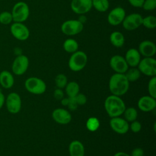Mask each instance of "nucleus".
Returning <instances> with one entry per match:
<instances>
[{
	"mask_svg": "<svg viewBox=\"0 0 156 156\" xmlns=\"http://www.w3.org/2000/svg\"><path fill=\"white\" fill-rule=\"evenodd\" d=\"M65 88V91L69 98H74L79 92V85L75 81L68 82Z\"/></svg>",
	"mask_w": 156,
	"mask_h": 156,
	"instance_id": "24",
	"label": "nucleus"
},
{
	"mask_svg": "<svg viewBox=\"0 0 156 156\" xmlns=\"http://www.w3.org/2000/svg\"><path fill=\"white\" fill-rule=\"evenodd\" d=\"M142 25L149 29H154L156 27V18L153 15H149L143 18Z\"/></svg>",
	"mask_w": 156,
	"mask_h": 156,
	"instance_id": "29",
	"label": "nucleus"
},
{
	"mask_svg": "<svg viewBox=\"0 0 156 156\" xmlns=\"http://www.w3.org/2000/svg\"><path fill=\"white\" fill-rule=\"evenodd\" d=\"M67 106H68V108L71 111H74L77 108L78 104L76 102L75 97L69 98V101H68V104Z\"/></svg>",
	"mask_w": 156,
	"mask_h": 156,
	"instance_id": "36",
	"label": "nucleus"
},
{
	"mask_svg": "<svg viewBox=\"0 0 156 156\" xmlns=\"http://www.w3.org/2000/svg\"><path fill=\"white\" fill-rule=\"evenodd\" d=\"M141 7L146 11L154 10L156 8V0H144Z\"/></svg>",
	"mask_w": 156,
	"mask_h": 156,
	"instance_id": "33",
	"label": "nucleus"
},
{
	"mask_svg": "<svg viewBox=\"0 0 156 156\" xmlns=\"http://www.w3.org/2000/svg\"><path fill=\"white\" fill-rule=\"evenodd\" d=\"M104 107L106 112L111 118L120 116L126 108L124 102L120 96L113 94L105 99Z\"/></svg>",
	"mask_w": 156,
	"mask_h": 156,
	"instance_id": "2",
	"label": "nucleus"
},
{
	"mask_svg": "<svg viewBox=\"0 0 156 156\" xmlns=\"http://www.w3.org/2000/svg\"><path fill=\"white\" fill-rule=\"evenodd\" d=\"M88 62L87 54L82 51H77L73 53L68 61L69 69L74 72H77L83 69Z\"/></svg>",
	"mask_w": 156,
	"mask_h": 156,
	"instance_id": "3",
	"label": "nucleus"
},
{
	"mask_svg": "<svg viewBox=\"0 0 156 156\" xmlns=\"http://www.w3.org/2000/svg\"><path fill=\"white\" fill-rule=\"evenodd\" d=\"M55 83L58 88H64L68 83L67 77L63 74H58L55 78Z\"/></svg>",
	"mask_w": 156,
	"mask_h": 156,
	"instance_id": "30",
	"label": "nucleus"
},
{
	"mask_svg": "<svg viewBox=\"0 0 156 156\" xmlns=\"http://www.w3.org/2000/svg\"><path fill=\"white\" fill-rule=\"evenodd\" d=\"M143 17L138 13H132L126 15L122 24L123 27L129 31L133 30L142 25Z\"/></svg>",
	"mask_w": 156,
	"mask_h": 156,
	"instance_id": "11",
	"label": "nucleus"
},
{
	"mask_svg": "<svg viewBox=\"0 0 156 156\" xmlns=\"http://www.w3.org/2000/svg\"><path fill=\"white\" fill-rule=\"evenodd\" d=\"M100 122L99 119L96 117L89 118L86 122V127L90 132H95L99 127Z\"/></svg>",
	"mask_w": 156,
	"mask_h": 156,
	"instance_id": "28",
	"label": "nucleus"
},
{
	"mask_svg": "<svg viewBox=\"0 0 156 156\" xmlns=\"http://www.w3.org/2000/svg\"><path fill=\"white\" fill-rule=\"evenodd\" d=\"M110 66L116 73L124 74L129 68L124 57L119 55H115L110 58Z\"/></svg>",
	"mask_w": 156,
	"mask_h": 156,
	"instance_id": "13",
	"label": "nucleus"
},
{
	"mask_svg": "<svg viewBox=\"0 0 156 156\" xmlns=\"http://www.w3.org/2000/svg\"><path fill=\"white\" fill-rule=\"evenodd\" d=\"M53 119L60 124H67L71 121V113L66 109L58 108L55 109L52 113Z\"/></svg>",
	"mask_w": 156,
	"mask_h": 156,
	"instance_id": "16",
	"label": "nucleus"
},
{
	"mask_svg": "<svg viewBox=\"0 0 156 156\" xmlns=\"http://www.w3.org/2000/svg\"><path fill=\"white\" fill-rule=\"evenodd\" d=\"M68 149L70 156H84V146L80 141L74 140L71 142Z\"/></svg>",
	"mask_w": 156,
	"mask_h": 156,
	"instance_id": "21",
	"label": "nucleus"
},
{
	"mask_svg": "<svg viewBox=\"0 0 156 156\" xmlns=\"http://www.w3.org/2000/svg\"><path fill=\"white\" fill-rule=\"evenodd\" d=\"M14 82V77L10 71L3 70L0 73V85L2 88H10L13 86Z\"/></svg>",
	"mask_w": 156,
	"mask_h": 156,
	"instance_id": "20",
	"label": "nucleus"
},
{
	"mask_svg": "<svg viewBox=\"0 0 156 156\" xmlns=\"http://www.w3.org/2000/svg\"><path fill=\"white\" fill-rule=\"evenodd\" d=\"M138 108L144 112L152 111L156 107L155 98L151 96H143L138 101Z\"/></svg>",
	"mask_w": 156,
	"mask_h": 156,
	"instance_id": "17",
	"label": "nucleus"
},
{
	"mask_svg": "<svg viewBox=\"0 0 156 156\" xmlns=\"http://www.w3.org/2000/svg\"><path fill=\"white\" fill-rule=\"evenodd\" d=\"M113 156H130V155L124 152H118Z\"/></svg>",
	"mask_w": 156,
	"mask_h": 156,
	"instance_id": "42",
	"label": "nucleus"
},
{
	"mask_svg": "<svg viewBox=\"0 0 156 156\" xmlns=\"http://www.w3.org/2000/svg\"><path fill=\"white\" fill-rule=\"evenodd\" d=\"M10 30L12 36L20 41L27 40L30 35L28 27L23 23L14 22L11 24Z\"/></svg>",
	"mask_w": 156,
	"mask_h": 156,
	"instance_id": "10",
	"label": "nucleus"
},
{
	"mask_svg": "<svg viewBox=\"0 0 156 156\" xmlns=\"http://www.w3.org/2000/svg\"><path fill=\"white\" fill-rule=\"evenodd\" d=\"M144 0H128L129 4L134 7H137L140 8L142 7L143 3Z\"/></svg>",
	"mask_w": 156,
	"mask_h": 156,
	"instance_id": "39",
	"label": "nucleus"
},
{
	"mask_svg": "<svg viewBox=\"0 0 156 156\" xmlns=\"http://www.w3.org/2000/svg\"><path fill=\"white\" fill-rule=\"evenodd\" d=\"M110 126L114 132L119 134H125L129 130L128 122L120 116L112 118L110 121Z\"/></svg>",
	"mask_w": 156,
	"mask_h": 156,
	"instance_id": "14",
	"label": "nucleus"
},
{
	"mask_svg": "<svg viewBox=\"0 0 156 156\" xmlns=\"http://www.w3.org/2000/svg\"><path fill=\"white\" fill-rule=\"evenodd\" d=\"M5 96L4 93L0 90V110L2 108L4 104H5Z\"/></svg>",
	"mask_w": 156,
	"mask_h": 156,
	"instance_id": "40",
	"label": "nucleus"
},
{
	"mask_svg": "<svg viewBox=\"0 0 156 156\" xmlns=\"http://www.w3.org/2000/svg\"><path fill=\"white\" fill-rule=\"evenodd\" d=\"M83 29V24L78 20H69L63 22L61 26V30L66 35H76L80 33Z\"/></svg>",
	"mask_w": 156,
	"mask_h": 156,
	"instance_id": "6",
	"label": "nucleus"
},
{
	"mask_svg": "<svg viewBox=\"0 0 156 156\" xmlns=\"http://www.w3.org/2000/svg\"><path fill=\"white\" fill-rule=\"evenodd\" d=\"M7 110L12 114L18 113L21 108L22 101L19 94L16 92L10 93L5 100Z\"/></svg>",
	"mask_w": 156,
	"mask_h": 156,
	"instance_id": "8",
	"label": "nucleus"
},
{
	"mask_svg": "<svg viewBox=\"0 0 156 156\" xmlns=\"http://www.w3.org/2000/svg\"><path fill=\"white\" fill-rule=\"evenodd\" d=\"M24 87L27 91L34 94H41L46 90V85L44 80L37 77L27 78L25 80Z\"/></svg>",
	"mask_w": 156,
	"mask_h": 156,
	"instance_id": "5",
	"label": "nucleus"
},
{
	"mask_svg": "<svg viewBox=\"0 0 156 156\" xmlns=\"http://www.w3.org/2000/svg\"><path fill=\"white\" fill-rule=\"evenodd\" d=\"M156 77L155 76L151 77L148 82L147 89L149 96L156 98Z\"/></svg>",
	"mask_w": 156,
	"mask_h": 156,
	"instance_id": "32",
	"label": "nucleus"
},
{
	"mask_svg": "<svg viewBox=\"0 0 156 156\" xmlns=\"http://www.w3.org/2000/svg\"><path fill=\"white\" fill-rule=\"evenodd\" d=\"M127 79L129 82H133L136 81L141 76V73L136 67H131L124 73Z\"/></svg>",
	"mask_w": 156,
	"mask_h": 156,
	"instance_id": "25",
	"label": "nucleus"
},
{
	"mask_svg": "<svg viewBox=\"0 0 156 156\" xmlns=\"http://www.w3.org/2000/svg\"><path fill=\"white\" fill-rule=\"evenodd\" d=\"M86 17L83 15H81V16L79 17V21L80 22V23H82L83 24V23L85 22V21H86Z\"/></svg>",
	"mask_w": 156,
	"mask_h": 156,
	"instance_id": "43",
	"label": "nucleus"
},
{
	"mask_svg": "<svg viewBox=\"0 0 156 156\" xmlns=\"http://www.w3.org/2000/svg\"><path fill=\"white\" fill-rule=\"evenodd\" d=\"M92 7H93L97 11L100 12H105L109 8L108 0H91Z\"/></svg>",
	"mask_w": 156,
	"mask_h": 156,
	"instance_id": "26",
	"label": "nucleus"
},
{
	"mask_svg": "<svg viewBox=\"0 0 156 156\" xmlns=\"http://www.w3.org/2000/svg\"><path fill=\"white\" fill-rule=\"evenodd\" d=\"M126 16L125 10L121 7L113 9L108 14L107 21L112 26H118L122 23Z\"/></svg>",
	"mask_w": 156,
	"mask_h": 156,
	"instance_id": "15",
	"label": "nucleus"
},
{
	"mask_svg": "<svg viewBox=\"0 0 156 156\" xmlns=\"http://www.w3.org/2000/svg\"><path fill=\"white\" fill-rule=\"evenodd\" d=\"M138 51L144 57H152L156 52V46L150 40H144L140 43Z\"/></svg>",
	"mask_w": 156,
	"mask_h": 156,
	"instance_id": "18",
	"label": "nucleus"
},
{
	"mask_svg": "<svg viewBox=\"0 0 156 156\" xmlns=\"http://www.w3.org/2000/svg\"><path fill=\"white\" fill-rule=\"evenodd\" d=\"M129 129L134 133L139 132L141 129V124L140 122L135 120L131 122V124L129 125Z\"/></svg>",
	"mask_w": 156,
	"mask_h": 156,
	"instance_id": "34",
	"label": "nucleus"
},
{
	"mask_svg": "<svg viewBox=\"0 0 156 156\" xmlns=\"http://www.w3.org/2000/svg\"><path fill=\"white\" fill-rule=\"evenodd\" d=\"M138 69L141 73L149 77L156 75V60L153 57H144L141 59Z\"/></svg>",
	"mask_w": 156,
	"mask_h": 156,
	"instance_id": "7",
	"label": "nucleus"
},
{
	"mask_svg": "<svg viewBox=\"0 0 156 156\" xmlns=\"http://www.w3.org/2000/svg\"><path fill=\"white\" fill-rule=\"evenodd\" d=\"M29 13V7L25 2L20 1L16 2L13 6L11 12L13 21L18 23L24 22L28 18Z\"/></svg>",
	"mask_w": 156,
	"mask_h": 156,
	"instance_id": "4",
	"label": "nucleus"
},
{
	"mask_svg": "<svg viewBox=\"0 0 156 156\" xmlns=\"http://www.w3.org/2000/svg\"><path fill=\"white\" fill-rule=\"evenodd\" d=\"M124 58L129 66L136 67L141 60V54L138 49L130 48L127 51Z\"/></svg>",
	"mask_w": 156,
	"mask_h": 156,
	"instance_id": "19",
	"label": "nucleus"
},
{
	"mask_svg": "<svg viewBox=\"0 0 156 156\" xmlns=\"http://www.w3.org/2000/svg\"><path fill=\"white\" fill-rule=\"evenodd\" d=\"M63 48L66 52L73 54L78 51L79 44L74 39L68 38L63 42Z\"/></svg>",
	"mask_w": 156,
	"mask_h": 156,
	"instance_id": "23",
	"label": "nucleus"
},
{
	"mask_svg": "<svg viewBox=\"0 0 156 156\" xmlns=\"http://www.w3.org/2000/svg\"><path fill=\"white\" fill-rule=\"evenodd\" d=\"M75 98H76V102H77L78 105H83L87 103V98L84 94L79 93L76 96Z\"/></svg>",
	"mask_w": 156,
	"mask_h": 156,
	"instance_id": "35",
	"label": "nucleus"
},
{
	"mask_svg": "<svg viewBox=\"0 0 156 156\" xmlns=\"http://www.w3.org/2000/svg\"><path fill=\"white\" fill-rule=\"evenodd\" d=\"M29 60L27 56L20 54L15 57L12 65V71L16 76H21L24 74L28 69Z\"/></svg>",
	"mask_w": 156,
	"mask_h": 156,
	"instance_id": "9",
	"label": "nucleus"
},
{
	"mask_svg": "<svg viewBox=\"0 0 156 156\" xmlns=\"http://www.w3.org/2000/svg\"><path fill=\"white\" fill-rule=\"evenodd\" d=\"M54 97L56 100H61L63 98H64V93L62 89L57 88L54 91Z\"/></svg>",
	"mask_w": 156,
	"mask_h": 156,
	"instance_id": "37",
	"label": "nucleus"
},
{
	"mask_svg": "<svg viewBox=\"0 0 156 156\" xmlns=\"http://www.w3.org/2000/svg\"><path fill=\"white\" fill-rule=\"evenodd\" d=\"M124 119L127 122H132L135 120H136L138 117V112L135 108L134 107H128L126 108L124 112Z\"/></svg>",
	"mask_w": 156,
	"mask_h": 156,
	"instance_id": "27",
	"label": "nucleus"
},
{
	"mask_svg": "<svg viewBox=\"0 0 156 156\" xmlns=\"http://www.w3.org/2000/svg\"><path fill=\"white\" fill-rule=\"evenodd\" d=\"M144 155V151L141 147H136L134 148L130 154V156H143Z\"/></svg>",
	"mask_w": 156,
	"mask_h": 156,
	"instance_id": "38",
	"label": "nucleus"
},
{
	"mask_svg": "<svg viewBox=\"0 0 156 156\" xmlns=\"http://www.w3.org/2000/svg\"><path fill=\"white\" fill-rule=\"evenodd\" d=\"M71 9L73 12L78 15H84L88 12L92 7L91 0H72Z\"/></svg>",
	"mask_w": 156,
	"mask_h": 156,
	"instance_id": "12",
	"label": "nucleus"
},
{
	"mask_svg": "<svg viewBox=\"0 0 156 156\" xmlns=\"http://www.w3.org/2000/svg\"><path fill=\"white\" fill-rule=\"evenodd\" d=\"M129 83L124 74L115 73L110 78L109 90L112 94L121 96L127 92Z\"/></svg>",
	"mask_w": 156,
	"mask_h": 156,
	"instance_id": "1",
	"label": "nucleus"
},
{
	"mask_svg": "<svg viewBox=\"0 0 156 156\" xmlns=\"http://www.w3.org/2000/svg\"><path fill=\"white\" fill-rule=\"evenodd\" d=\"M13 21L12 15L11 12L4 11L0 13V23L3 25H9Z\"/></svg>",
	"mask_w": 156,
	"mask_h": 156,
	"instance_id": "31",
	"label": "nucleus"
},
{
	"mask_svg": "<svg viewBox=\"0 0 156 156\" xmlns=\"http://www.w3.org/2000/svg\"><path fill=\"white\" fill-rule=\"evenodd\" d=\"M61 104L63 106H67L69 101V98H63L61 100Z\"/></svg>",
	"mask_w": 156,
	"mask_h": 156,
	"instance_id": "41",
	"label": "nucleus"
},
{
	"mask_svg": "<svg viewBox=\"0 0 156 156\" xmlns=\"http://www.w3.org/2000/svg\"><path fill=\"white\" fill-rule=\"evenodd\" d=\"M110 41L111 44L116 48L122 47L125 42V38L123 34L119 31H114L110 35Z\"/></svg>",
	"mask_w": 156,
	"mask_h": 156,
	"instance_id": "22",
	"label": "nucleus"
}]
</instances>
